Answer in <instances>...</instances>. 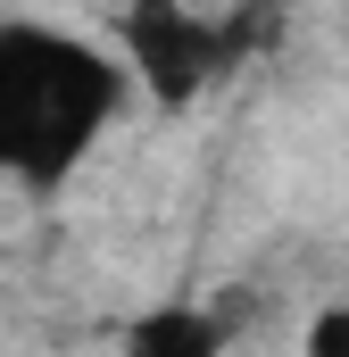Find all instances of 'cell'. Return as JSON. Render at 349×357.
Instances as JSON below:
<instances>
[{
	"instance_id": "obj_2",
	"label": "cell",
	"mask_w": 349,
	"mask_h": 357,
	"mask_svg": "<svg viewBox=\"0 0 349 357\" xmlns=\"http://www.w3.org/2000/svg\"><path fill=\"white\" fill-rule=\"evenodd\" d=\"M117 59H125V75H133L142 100L191 108L200 91L242 59V25L191 8V0H125L117 8Z\"/></svg>"
},
{
	"instance_id": "obj_3",
	"label": "cell",
	"mask_w": 349,
	"mask_h": 357,
	"mask_svg": "<svg viewBox=\"0 0 349 357\" xmlns=\"http://www.w3.org/2000/svg\"><path fill=\"white\" fill-rule=\"evenodd\" d=\"M125 349L133 357H216L225 349V324L208 316V307H150V316H133L125 324Z\"/></svg>"
},
{
	"instance_id": "obj_4",
	"label": "cell",
	"mask_w": 349,
	"mask_h": 357,
	"mask_svg": "<svg viewBox=\"0 0 349 357\" xmlns=\"http://www.w3.org/2000/svg\"><path fill=\"white\" fill-rule=\"evenodd\" d=\"M308 357H349V299L325 307V316L308 324Z\"/></svg>"
},
{
	"instance_id": "obj_1",
	"label": "cell",
	"mask_w": 349,
	"mask_h": 357,
	"mask_svg": "<svg viewBox=\"0 0 349 357\" xmlns=\"http://www.w3.org/2000/svg\"><path fill=\"white\" fill-rule=\"evenodd\" d=\"M125 100H133L125 59L100 50L91 33L0 17V183L17 191L75 183L100 133L125 116Z\"/></svg>"
}]
</instances>
